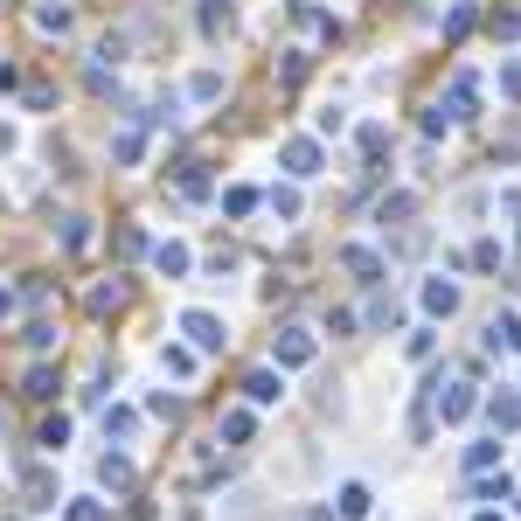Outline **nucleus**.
I'll list each match as a JSON object with an SVG mask.
<instances>
[{"instance_id":"obj_1","label":"nucleus","mask_w":521,"mask_h":521,"mask_svg":"<svg viewBox=\"0 0 521 521\" xmlns=\"http://www.w3.org/2000/svg\"><path fill=\"white\" fill-rule=\"evenodd\" d=\"M181 334H188V348H195V355H223V348H230V327H223L216 313H202V306H188V313H181Z\"/></svg>"},{"instance_id":"obj_2","label":"nucleus","mask_w":521,"mask_h":521,"mask_svg":"<svg viewBox=\"0 0 521 521\" xmlns=\"http://www.w3.org/2000/svg\"><path fill=\"white\" fill-rule=\"evenodd\" d=\"M431 410H438L445 424H466V417L480 410V396H473V383H445V376H438V383H431Z\"/></svg>"},{"instance_id":"obj_3","label":"nucleus","mask_w":521,"mask_h":521,"mask_svg":"<svg viewBox=\"0 0 521 521\" xmlns=\"http://www.w3.org/2000/svg\"><path fill=\"white\" fill-rule=\"evenodd\" d=\"M278 167H285L292 181H313V174L327 167V153H320V139H306V132H299V139H285V146H278Z\"/></svg>"},{"instance_id":"obj_4","label":"nucleus","mask_w":521,"mask_h":521,"mask_svg":"<svg viewBox=\"0 0 521 521\" xmlns=\"http://www.w3.org/2000/svg\"><path fill=\"white\" fill-rule=\"evenodd\" d=\"M320 355V341L306 334V327H278V341H271V369H306Z\"/></svg>"},{"instance_id":"obj_5","label":"nucleus","mask_w":521,"mask_h":521,"mask_svg":"<svg viewBox=\"0 0 521 521\" xmlns=\"http://www.w3.org/2000/svg\"><path fill=\"white\" fill-rule=\"evenodd\" d=\"M480 410H487V424H494V438H501V431L515 438V431H521V390H508V383H501V390L487 396Z\"/></svg>"},{"instance_id":"obj_6","label":"nucleus","mask_w":521,"mask_h":521,"mask_svg":"<svg viewBox=\"0 0 521 521\" xmlns=\"http://www.w3.org/2000/svg\"><path fill=\"white\" fill-rule=\"evenodd\" d=\"M341 271H355L362 285H383V271H390V264H383L376 244H341Z\"/></svg>"},{"instance_id":"obj_7","label":"nucleus","mask_w":521,"mask_h":521,"mask_svg":"<svg viewBox=\"0 0 521 521\" xmlns=\"http://www.w3.org/2000/svg\"><path fill=\"white\" fill-rule=\"evenodd\" d=\"M417 299H424V313H431V320H452V313H459V285H452L445 271H438V278H424V292H417Z\"/></svg>"},{"instance_id":"obj_8","label":"nucleus","mask_w":521,"mask_h":521,"mask_svg":"<svg viewBox=\"0 0 521 521\" xmlns=\"http://www.w3.org/2000/svg\"><path fill=\"white\" fill-rule=\"evenodd\" d=\"M487 348L494 355H521V313H494L487 320Z\"/></svg>"},{"instance_id":"obj_9","label":"nucleus","mask_w":521,"mask_h":521,"mask_svg":"<svg viewBox=\"0 0 521 521\" xmlns=\"http://www.w3.org/2000/svg\"><path fill=\"white\" fill-rule=\"evenodd\" d=\"M334 501H341V508H334V515H341V521H369V515H376V494H369L362 480H348V487H341Z\"/></svg>"},{"instance_id":"obj_10","label":"nucleus","mask_w":521,"mask_h":521,"mask_svg":"<svg viewBox=\"0 0 521 521\" xmlns=\"http://www.w3.org/2000/svg\"><path fill=\"white\" fill-rule=\"evenodd\" d=\"M188 264H195L188 244H174V237H167V244H153V271H160V278H188Z\"/></svg>"},{"instance_id":"obj_11","label":"nucleus","mask_w":521,"mask_h":521,"mask_svg":"<svg viewBox=\"0 0 521 521\" xmlns=\"http://www.w3.org/2000/svg\"><path fill=\"white\" fill-rule=\"evenodd\" d=\"M244 396H251V403H278V396H285V369H251V376H244Z\"/></svg>"},{"instance_id":"obj_12","label":"nucleus","mask_w":521,"mask_h":521,"mask_svg":"<svg viewBox=\"0 0 521 521\" xmlns=\"http://www.w3.org/2000/svg\"><path fill=\"white\" fill-rule=\"evenodd\" d=\"M132 480H139V473H132V459H126V452H105V459H98V487H112V494H126Z\"/></svg>"},{"instance_id":"obj_13","label":"nucleus","mask_w":521,"mask_h":521,"mask_svg":"<svg viewBox=\"0 0 521 521\" xmlns=\"http://www.w3.org/2000/svg\"><path fill=\"white\" fill-rule=\"evenodd\" d=\"M410 216H417V195H410V188H396V195H383V202H376V223H383V230L410 223Z\"/></svg>"},{"instance_id":"obj_14","label":"nucleus","mask_w":521,"mask_h":521,"mask_svg":"<svg viewBox=\"0 0 521 521\" xmlns=\"http://www.w3.org/2000/svg\"><path fill=\"white\" fill-rule=\"evenodd\" d=\"M146 160V126H126L112 139V167H139Z\"/></svg>"},{"instance_id":"obj_15","label":"nucleus","mask_w":521,"mask_h":521,"mask_svg":"<svg viewBox=\"0 0 521 521\" xmlns=\"http://www.w3.org/2000/svg\"><path fill=\"white\" fill-rule=\"evenodd\" d=\"M473 105H480V77L459 70V77H452V119H473Z\"/></svg>"},{"instance_id":"obj_16","label":"nucleus","mask_w":521,"mask_h":521,"mask_svg":"<svg viewBox=\"0 0 521 521\" xmlns=\"http://www.w3.org/2000/svg\"><path fill=\"white\" fill-rule=\"evenodd\" d=\"M195 362H202V355H195V348H181V341H167V348H160V369H167L174 383H188V376H195Z\"/></svg>"},{"instance_id":"obj_17","label":"nucleus","mask_w":521,"mask_h":521,"mask_svg":"<svg viewBox=\"0 0 521 521\" xmlns=\"http://www.w3.org/2000/svg\"><path fill=\"white\" fill-rule=\"evenodd\" d=\"M230 28H237V14H230V0H202V35H209V42H223Z\"/></svg>"},{"instance_id":"obj_18","label":"nucleus","mask_w":521,"mask_h":521,"mask_svg":"<svg viewBox=\"0 0 521 521\" xmlns=\"http://www.w3.org/2000/svg\"><path fill=\"white\" fill-rule=\"evenodd\" d=\"M35 28H42V35H70V28H77V14H70L63 0H49V7H35Z\"/></svg>"},{"instance_id":"obj_19","label":"nucleus","mask_w":521,"mask_h":521,"mask_svg":"<svg viewBox=\"0 0 521 521\" xmlns=\"http://www.w3.org/2000/svg\"><path fill=\"white\" fill-rule=\"evenodd\" d=\"M251 431H258L251 410H223V424H216V438H230V445H251Z\"/></svg>"},{"instance_id":"obj_20","label":"nucleus","mask_w":521,"mask_h":521,"mask_svg":"<svg viewBox=\"0 0 521 521\" xmlns=\"http://www.w3.org/2000/svg\"><path fill=\"white\" fill-rule=\"evenodd\" d=\"M501 466V438H480V445H466V473L480 480V473H494Z\"/></svg>"},{"instance_id":"obj_21","label":"nucleus","mask_w":521,"mask_h":521,"mask_svg":"<svg viewBox=\"0 0 521 521\" xmlns=\"http://www.w3.org/2000/svg\"><path fill=\"white\" fill-rule=\"evenodd\" d=\"M216 98H223V77L216 70H195L188 77V105H216Z\"/></svg>"},{"instance_id":"obj_22","label":"nucleus","mask_w":521,"mask_h":521,"mask_svg":"<svg viewBox=\"0 0 521 521\" xmlns=\"http://www.w3.org/2000/svg\"><path fill=\"white\" fill-rule=\"evenodd\" d=\"M396 320H403L396 292H383V285H376V299H369V327H396Z\"/></svg>"},{"instance_id":"obj_23","label":"nucleus","mask_w":521,"mask_h":521,"mask_svg":"<svg viewBox=\"0 0 521 521\" xmlns=\"http://www.w3.org/2000/svg\"><path fill=\"white\" fill-rule=\"evenodd\" d=\"M21 487H28V501H35V508H49V501H56V487H49V473H42V466H21Z\"/></svg>"},{"instance_id":"obj_24","label":"nucleus","mask_w":521,"mask_h":521,"mask_svg":"<svg viewBox=\"0 0 521 521\" xmlns=\"http://www.w3.org/2000/svg\"><path fill=\"white\" fill-rule=\"evenodd\" d=\"M473 501H487V508H508V501H515V480H508V473H501V480H480V487H473Z\"/></svg>"},{"instance_id":"obj_25","label":"nucleus","mask_w":521,"mask_h":521,"mask_svg":"<svg viewBox=\"0 0 521 521\" xmlns=\"http://www.w3.org/2000/svg\"><path fill=\"white\" fill-rule=\"evenodd\" d=\"M473 271H501V264H508V251H501V244H494V237H480V244H473Z\"/></svg>"},{"instance_id":"obj_26","label":"nucleus","mask_w":521,"mask_h":521,"mask_svg":"<svg viewBox=\"0 0 521 521\" xmlns=\"http://www.w3.org/2000/svg\"><path fill=\"white\" fill-rule=\"evenodd\" d=\"M264 202H271V209H278V216H285V223H299V209H306V202H299V188H292V181H285V188H271V195H264Z\"/></svg>"},{"instance_id":"obj_27","label":"nucleus","mask_w":521,"mask_h":521,"mask_svg":"<svg viewBox=\"0 0 521 521\" xmlns=\"http://www.w3.org/2000/svg\"><path fill=\"white\" fill-rule=\"evenodd\" d=\"M21 341H28L35 355H49V348H56V320H28V327H21Z\"/></svg>"},{"instance_id":"obj_28","label":"nucleus","mask_w":521,"mask_h":521,"mask_svg":"<svg viewBox=\"0 0 521 521\" xmlns=\"http://www.w3.org/2000/svg\"><path fill=\"white\" fill-rule=\"evenodd\" d=\"M28 396H35V403H49V396H56V369H49V362H35V369H28Z\"/></svg>"},{"instance_id":"obj_29","label":"nucleus","mask_w":521,"mask_h":521,"mask_svg":"<svg viewBox=\"0 0 521 521\" xmlns=\"http://www.w3.org/2000/svg\"><path fill=\"white\" fill-rule=\"evenodd\" d=\"M466 35H473V7H466V0H459V7H452V14H445V42H466Z\"/></svg>"},{"instance_id":"obj_30","label":"nucleus","mask_w":521,"mask_h":521,"mask_svg":"<svg viewBox=\"0 0 521 521\" xmlns=\"http://www.w3.org/2000/svg\"><path fill=\"white\" fill-rule=\"evenodd\" d=\"M42 445H49V452H63V445H70V417H63V410H56V417H42Z\"/></svg>"},{"instance_id":"obj_31","label":"nucleus","mask_w":521,"mask_h":521,"mask_svg":"<svg viewBox=\"0 0 521 521\" xmlns=\"http://www.w3.org/2000/svg\"><path fill=\"white\" fill-rule=\"evenodd\" d=\"M264 195L258 188H230V195H223V209H230V216H251V209H258Z\"/></svg>"},{"instance_id":"obj_32","label":"nucleus","mask_w":521,"mask_h":521,"mask_svg":"<svg viewBox=\"0 0 521 521\" xmlns=\"http://www.w3.org/2000/svg\"><path fill=\"white\" fill-rule=\"evenodd\" d=\"M445 132H452V105H431L424 112V139H445Z\"/></svg>"},{"instance_id":"obj_33","label":"nucleus","mask_w":521,"mask_h":521,"mask_svg":"<svg viewBox=\"0 0 521 521\" xmlns=\"http://www.w3.org/2000/svg\"><path fill=\"white\" fill-rule=\"evenodd\" d=\"M132 424H139V417H132L126 403H119V410H105V438H132Z\"/></svg>"},{"instance_id":"obj_34","label":"nucleus","mask_w":521,"mask_h":521,"mask_svg":"<svg viewBox=\"0 0 521 521\" xmlns=\"http://www.w3.org/2000/svg\"><path fill=\"white\" fill-rule=\"evenodd\" d=\"M84 244H91V223L70 216V223H63V251H84Z\"/></svg>"},{"instance_id":"obj_35","label":"nucleus","mask_w":521,"mask_h":521,"mask_svg":"<svg viewBox=\"0 0 521 521\" xmlns=\"http://www.w3.org/2000/svg\"><path fill=\"white\" fill-rule=\"evenodd\" d=\"M63 515H70V521H105V508H98V501H91V494H77V501H70V508H63Z\"/></svg>"},{"instance_id":"obj_36","label":"nucleus","mask_w":521,"mask_h":521,"mask_svg":"<svg viewBox=\"0 0 521 521\" xmlns=\"http://www.w3.org/2000/svg\"><path fill=\"white\" fill-rule=\"evenodd\" d=\"M119 299H126V285H98V292H91V313H112Z\"/></svg>"},{"instance_id":"obj_37","label":"nucleus","mask_w":521,"mask_h":521,"mask_svg":"<svg viewBox=\"0 0 521 521\" xmlns=\"http://www.w3.org/2000/svg\"><path fill=\"white\" fill-rule=\"evenodd\" d=\"M431 348H438V341H431V327H417V334H410V362H431Z\"/></svg>"},{"instance_id":"obj_38","label":"nucleus","mask_w":521,"mask_h":521,"mask_svg":"<svg viewBox=\"0 0 521 521\" xmlns=\"http://www.w3.org/2000/svg\"><path fill=\"white\" fill-rule=\"evenodd\" d=\"M146 410H153V417H167V424H174V417H181V396H146Z\"/></svg>"},{"instance_id":"obj_39","label":"nucleus","mask_w":521,"mask_h":521,"mask_svg":"<svg viewBox=\"0 0 521 521\" xmlns=\"http://www.w3.org/2000/svg\"><path fill=\"white\" fill-rule=\"evenodd\" d=\"M320 132H334V139H341V132H348V112H341V105H327V112H320Z\"/></svg>"},{"instance_id":"obj_40","label":"nucleus","mask_w":521,"mask_h":521,"mask_svg":"<svg viewBox=\"0 0 521 521\" xmlns=\"http://www.w3.org/2000/svg\"><path fill=\"white\" fill-rule=\"evenodd\" d=\"M501 209L515 216V244H521V188H508V195H501Z\"/></svg>"},{"instance_id":"obj_41","label":"nucleus","mask_w":521,"mask_h":521,"mask_svg":"<svg viewBox=\"0 0 521 521\" xmlns=\"http://www.w3.org/2000/svg\"><path fill=\"white\" fill-rule=\"evenodd\" d=\"M501 91H508V98H521V63H508V70H501Z\"/></svg>"},{"instance_id":"obj_42","label":"nucleus","mask_w":521,"mask_h":521,"mask_svg":"<svg viewBox=\"0 0 521 521\" xmlns=\"http://www.w3.org/2000/svg\"><path fill=\"white\" fill-rule=\"evenodd\" d=\"M7 313H14V292H0V320H7Z\"/></svg>"},{"instance_id":"obj_43","label":"nucleus","mask_w":521,"mask_h":521,"mask_svg":"<svg viewBox=\"0 0 521 521\" xmlns=\"http://www.w3.org/2000/svg\"><path fill=\"white\" fill-rule=\"evenodd\" d=\"M313 521H341V515H334V508H313Z\"/></svg>"},{"instance_id":"obj_44","label":"nucleus","mask_w":521,"mask_h":521,"mask_svg":"<svg viewBox=\"0 0 521 521\" xmlns=\"http://www.w3.org/2000/svg\"><path fill=\"white\" fill-rule=\"evenodd\" d=\"M473 521H501V508H480V515H473Z\"/></svg>"}]
</instances>
